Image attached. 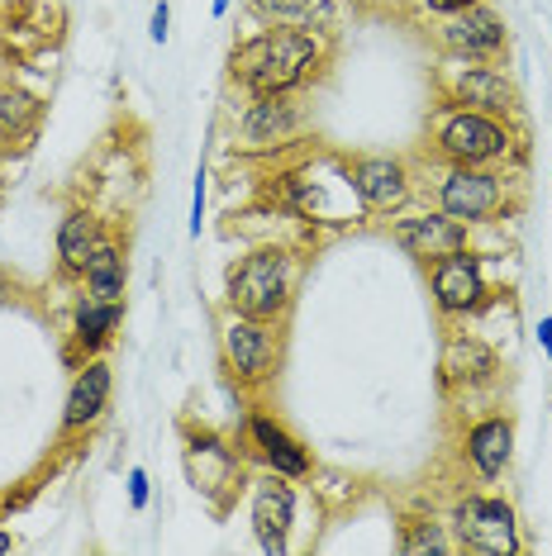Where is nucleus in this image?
<instances>
[{"label":"nucleus","mask_w":552,"mask_h":556,"mask_svg":"<svg viewBox=\"0 0 552 556\" xmlns=\"http://www.w3.org/2000/svg\"><path fill=\"white\" fill-rule=\"evenodd\" d=\"M329 62L324 34H300V29H262L243 39L229 53V77L248 96H296L305 81L319 77Z\"/></svg>","instance_id":"obj_1"},{"label":"nucleus","mask_w":552,"mask_h":556,"mask_svg":"<svg viewBox=\"0 0 552 556\" xmlns=\"http://www.w3.org/2000/svg\"><path fill=\"white\" fill-rule=\"evenodd\" d=\"M434 157L462 162V167H500L514 172L524 162V134L519 119L481 115V110L443 105L434 119Z\"/></svg>","instance_id":"obj_2"},{"label":"nucleus","mask_w":552,"mask_h":556,"mask_svg":"<svg viewBox=\"0 0 552 556\" xmlns=\"http://www.w3.org/2000/svg\"><path fill=\"white\" fill-rule=\"evenodd\" d=\"M224 300H229L234 314L281 324L296 300V257L286 248H253L229 267Z\"/></svg>","instance_id":"obj_3"},{"label":"nucleus","mask_w":552,"mask_h":556,"mask_svg":"<svg viewBox=\"0 0 552 556\" xmlns=\"http://www.w3.org/2000/svg\"><path fill=\"white\" fill-rule=\"evenodd\" d=\"M434 205L453 214L457 224H491L510 210V176L500 167H462L443 162L434 176Z\"/></svg>","instance_id":"obj_4"},{"label":"nucleus","mask_w":552,"mask_h":556,"mask_svg":"<svg viewBox=\"0 0 552 556\" xmlns=\"http://www.w3.org/2000/svg\"><path fill=\"white\" fill-rule=\"evenodd\" d=\"M457 552L472 556H519L524 552V533H519V514L510 500L495 495H462L448 514Z\"/></svg>","instance_id":"obj_5"},{"label":"nucleus","mask_w":552,"mask_h":556,"mask_svg":"<svg viewBox=\"0 0 552 556\" xmlns=\"http://www.w3.org/2000/svg\"><path fill=\"white\" fill-rule=\"evenodd\" d=\"M281 324L267 319H248V314H234L224 319L219 348H224V366L234 371L238 386H267L276 371H281Z\"/></svg>","instance_id":"obj_6"},{"label":"nucleus","mask_w":552,"mask_h":556,"mask_svg":"<svg viewBox=\"0 0 552 556\" xmlns=\"http://www.w3.org/2000/svg\"><path fill=\"white\" fill-rule=\"evenodd\" d=\"M438 91H443V105L481 110V115H500V119H519L524 110L519 86L495 62H457L453 72L438 77Z\"/></svg>","instance_id":"obj_7"},{"label":"nucleus","mask_w":552,"mask_h":556,"mask_svg":"<svg viewBox=\"0 0 552 556\" xmlns=\"http://www.w3.org/2000/svg\"><path fill=\"white\" fill-rule=\"evenodd\" d=\"M434 43L453 62H495V58H505V48H510V29L495 5L476 0V5L457 10V15L438 20Z\"/></svg>","instance_id":"obj_8"},{"label":"nucleus","mask_w":552,"mask_h":556,"mask_svg":"<svg viewBox=\"0 0 552 556\" xmlns=\"http://www.w3.org/2000/svg\"><path fill=\"white\" fill-rule=\"evenodd\" d=\"M429 290L443 319H467V314L486 309L491 286H486V262L472 248L448 252V257L429 262Z\"/></svg>","instance_id":"obj_9"},{"label":"nucleus","mask_w":552,"mask_h":556,"mask_svg":"<svg viewBox=\"0 0 552 556\" xmlns=\"http://www.w3.org/2000/svg\"><path fill=\"white\" fill-rule=\"evenodd\" d=\"M186 476L200 495L215 500V509H224L243 490V457L215 433H191L186 438Z\"/></svg>","instance_id":"obj_10"},{"label":"nucleus","mask_w":552,"mask_h":556,"mask_svg":"<svg viewBox=\"0 0 552 556\" xmlns=\"http://www.w3.org/2000/svg\"><path fill=\"white\" fill-rule=\"evenodd\" d=\"M348 186L362 214H400L410 205V167L400 157H353L348 162Z\"/></svg>","instance_id":"obj_11"},{"label":"nucleus","mask_w":552,"mask_h":556,"mask_svg":"<svg viewBox=\"0 0 552 556\" xmlns=\"http://www.w3.org/2000/svg\"><path fill=\"white\" fill-rule=\"evenodd\" d=\"M305 129V115L291 96H248L243 115H238V148L243 153H272L286 148Z\"/></svg>","instance_id":"obj_12"},{"label":"nucleus","mask_w":552,"mask_h":556,"mask_svg":"<svg viewBox=\"0 0 552 556\" xmlns=\"http://www.w3.org/2000/svg\"><path fill=\"white\" fill-rule=\"evenodd\" d=\"M500 371H505V366H500V352L486 343L481 333H467V328H462V333H453L443 343V362H438V381H443L448 390H491L495 381H500Z\"/></svg>","instance_id":"obj_13"},{"label":"nucleus","mask_w":552,"mask_h":556,"mask_svg":"<svg viewBox=\"0 0 552 556\" xmlns=\"http://www.w3.org/2000/svg\"><path fill=\"white\" fill-rule=\"evenodd\" d=\"M253 533H258V547L267 556H281L291 547V523H296V490L286 485V476L267 471L262 480H253Z\"/></svg>","instance_id":"obj_14"},{"label":"nucleus","mask_w":552,"mask_h":556,"mask_svg":"<svg viewBox=\"0 0 552 556\" xmlns=\"http://www.w3.org/2000/svg\"><path fill=\"white\" fill-rule=\"evenodd\" d=\"M467 224H457L453 214L443 210H424V214H405V219L391 224V238L400 252H410V257L419 262H438L448 257V252H462L467 248Z\"/></svg>","instance_id":"obj_15"},{"label":"nucleus","mask_w":552,"mask_h":556,"mask_svg":"<svg viewBox=\"0 0 552 556\" xmlns=\"http://www.w3.org/2000/svg\"><path fill=\"white\" fill-rule=\"evenodd\" d=\"M243 433H248V447L258 452V462L267 466V471L286 476V480H305L310 476V447L281 419H272V414L258 409V414H248Z\"/></svg>","instance_id":"obj_16"},{"label":"nucleus","mask_w":552,"mask_h":556,"mask_svg":"<svg viewBox=\"0 0 552 556\" xmlns=\"http://www.w3.org/2000/svg\"><path fill=\"white\" fill-rule=\"evenodd\" d=\"M110 395H115V376H110V362L105 357H86L72 376V390H67V404H62V433H81L105 419L110 409Z\"/></svg>","instance_id":"obj_17"},{"label":"nucleus","mask_w":552,"mask_h":556,"mask_svg":"<svg viewBox=\"0 0 552 556\" xmlns=\"http://www.w3.org/2000/svg\"><path fill=\"white\" fill-rule=\"evenodd\" d=\"M462 452H467L472 471L481 480H500L514 457V419L510 414H486V419H476L467 428V438H462Z\"/></svg>","instance_id":"obj_18"},{"label":"nucleus","mask_w":552,"mask_h":556,"mask_svg":"<svg viewBox=\"0 0 552 556\" xmlns=\"http://www.w3.org/2000/svg\"><path fill=\"white\" fill-rule=\"evenodd\" d=\"M253 20L267 29H300V34H329L338 20L334 0H253Z\"/></svg>","instance_id":"obj_19"},{"label":"nucleus","mask_w":552,"mask_h":556,"mask_svg":"<svg viewBox=\"0 0 552 556\" xmlns=\"http://www.w3.org/2000/svg\"><path fill=\"white\" fill-rule=\"evenodd\" d=\"M124 324V300H100V295H81L72 309V343L86 357H96L100 348H110V338Z\"/></svg>","instance_id":"obj_20"},{"label":"nucleus","mask_w":552,"mask_h":556,"mask_svg":"<svg viewBox=\"0 0 552 556\" xmlns=\"http://www.w3.org/2000/svg\"><path fill=\"white\" fill-rule=\"evenodd\" d=\"M105 243V219H100L96 210H67V219L58 224V262L62 271L81 276L86 257Z\"/></svg>","instance_id":"obj_21"},{"label":"nucleus","mask_w":552,"mask_h":556,"mask_svg":"<svg viewBox=\"0 0 552 556\" xmlns=\"http://www.w3.org/2000/svg\"><path fill=\"white\" fill-rule=\"evenodd\" d=\"M81 281H86V295H100V300H124V286H129V262H124V248L115 238H105L81 267Z\"/></svg>","instance_id":"obj_22"},{"label":"nucleus","mask_w":552,"mask_h":556,"mask_svg":"<svg viewBox=\"0 0 552 556\" xmlns=\"http://www.w3.org/2000/svg\"><path fill=\"white\" fill-rule=\"evenodd\" d=\"M39 115H43L39 96L20 91V86H5V91H0V143H20V138H29Z\"/></svg>","instance_id":"obj_23"},{"label":"nucleus","mask_w":552,"mask_h":556,"mask_svg":"<svg viewBox=\"0 0 552 556\" xmlns=\"http://www.w3.org/2000/svg\"><path fill=\"white\" fill-rule=\"evenodd\" d=\"M400 552H414V556H448L457 552V542L448 538V523H438V518H410V523H400Z\"/></svg>","instance_id":"obj_24"},{"label":"nucleus","mask_w":552,"mask_h":556,"mask_svg":"<svg viewBox=\"0 0 552 556\" xmlns=\"http://www.w3.org/2000/svg\"><path fill=\"white\" fill-rule=\"evenodd\" d=\"M200 224H205V167L196 172V191H191V238H200Z\"/></svg>","instance_id":"obj_25"},{"label":"nucleus","mask_w":552,"mask_h":556,"mask_svg":"<svg viewBox=\"0 0 552 556\" xmlns=\"http://www.w3.org/2000/svg\"><path fill=\"white\" fill-rule=\"evenodd\" d=\"M148 34H153V43H167V34H172V5L167 0H158L153 5V24H148Z\"/></svg>","instance_id":"obj_26"},{"label":"nucleus","mask_w":552,"mask_h":556,"mask_svg":"<svg viewBox=\"0 0 552 556\" xmlns=\"http://www.w3.org/2000/svg\"><path fill=\"white\" fill-rule=\"evenodd\" d=\"M476 5V0H419V10L424 15H434V20H448V15H457V10H467Z\"/></svg>","instance_id":"obj_27"},{"label":"nucleus","mask_w":552,"mask_h":556,"mask_svg":"<svg viewBox=\"0 0 552 556\" xmlns=\"http://www.w3.org/2000/svg\"><path fill=\"white\" fill-rule=\"evenodd\" d=\"M129 504H134V509H143V504H148V471H143V466H134V471H129Z\"/></svg>","instance_id":"obj_28"},{"label":"nucleus","mask_w":552,"mask_h":556,"mask_svg":"<svg viewBox=\"0 0 552 556\" xmlns=\"http://www.w3.org/2000/svg\"><path fill=\"white\" fill-rule=\"evenodd\" d=\"M538 348H543V357L552 362V314L548 319H538Z\"/></svg>","instance_id":"obj_29"},{"label":"nucleus","mask_w":552,"mask_h":556,"mask_svg":"<svg viewBox=\"0 0 552 556\" xmlns=\"http://www.w3.org/2000/svg\"><path fill=\"white\" fill-rule=\"evenodd\" d=\"M229 5H234V0H215V20H224V15H229Z\"/></svg>","instance_id":"obj_30"},{"label":"nucleus","mask_w":552,"mask_h":556,"mask_svg":"<svg viewBox=\"0 0 552 556\" xmlns=\"http://www.w3.org/2000/svg\"><path fill=\"white\" fill-rule=\"evenodd\" d=\"M0 552H10V533H0Z\"/></svg>","instance_id":"obj_31"}]
</instances>
